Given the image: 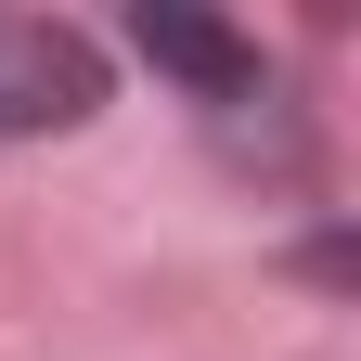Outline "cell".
I'll return each instance as SVG.
<instances>
[{"mask_svg": "<svg viewBox=\"0 0 361 361\" xmlns=\"http://www.w3.org/2000/svg\"><path fill=\"white\" fill-rule=\"evenodd\" d=\"M129 39H142V65H168V78H194L207 104H233V90H258V52L219 13H180V0H142L129 13Z\"/></svg>", "mask_w": 361, "mask_h": 361, "instance_id": "cell-2", "label": "cell"}, {"mask_svg": "<svg viewBox=\"0 0 361 361\" xmlns=\"http://www.w3.org/2000/svg\"><path fill=\"white\" fill-rule=\"evenodd\" d=\"M90 104H104V65L78 26H0V129H78Z\"/></svg>", "mask_w": 361, "mask_h": 361, "instance_id": "cell-1", "label": "cell"}]
</instances>
